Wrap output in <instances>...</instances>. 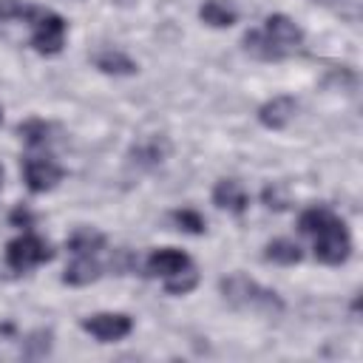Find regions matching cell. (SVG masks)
Returning a JSON list of instances; mask_svg holds the SVG:
<instances>
[{
    "label": "cell",
    "instance_id": "cell-1",
    "mask_svg": "<svg viewBox=\"0 0 363 363\" xmlns=\"http://www.w3.org/2000/svg\"><path fill=\"white\" fill-rule=\"evenodd\" d=\"M221 295L227 303H233L235 309H252V312H281L284 301L275 289L261 286L258 281H252L244 272H233L227 278L218 281Z\"/></svg>",
    "mask_w": 363,
    "mask_h": 363
},
{
    "label": "cell",
    "instance_id": "cell-2",
    "mask_svg": "<svg viewBox=\"0 0 363 363\" xmlns=\"http://www.w3.org/2000/svg\"><path fill=\"white\" fill-rule=\"evenodd\" d=\"M315 258L320 264H329V267H340L349 261L352 255V235L343 224L340 216H335L329 224H323L315 235Z\"/></svg>",
    "mask_w": 363,
    "mask_h": 363
},
{
    "label": "cell",
    "instance_id": "cell-3",
    "mask_svg": "<svg viewBox=\"0 0 363 363\" xmlns=\"http://www.w3.org/2000/svg\"><path fill=\"white\" fill-rule=\"evenodd\" d=\"M65 31H68V23L57 11L40 9L31 17V45H34V51H40L45 57L60 54L62 45H65Z\"/></svg>",
    "mask_w": 363,
    "mask_h": 363
},
{
    "label": "cell",
    "instance_id": "cell-4",
    "mask_svg": "<svg viewBox=\"0 0 363 363\" xmlns=\"http://www.w3.org/2000/svg\"><path fill=\"white\" fill-rule=\"evenodd\" d=\"M54 258V250L45 238L34 235V233H23L17 235L14 241L6 244V264L14 269V272H26L37 264H45Z\"/></svg>",
    "mask_w": 363,
    "mask_h": 363
},
{
    "label": "cell",
    "instance_id": "cell-5",
    "mask_svg": "<svg viewBox=\"0 0 363 363\" xmlns=\"http://www.w3.org/2000/svg\"><path fill=\"white\" fill-rule=\"evenodd\" d=\"M261 34L267 37V43H269V48L275 51L278 60L289 57V54L303 43L301 26H298L292 17H286V14H269V17L264 20Z\"/></svg>",
    "mask_w": 363,
    "mask_h": 363
},
{
    "label": "cell",
    "instance_id": "cell-6",
    "mask_svg": "<svg viewBox=\"0 0 363 363\" xmlns=\"http://www.w3.org/2000/svg\"><path fill=\"white\" fill-rule=\"evenodd\" d=\"M23 179H26V187L31 193H48L65 179V170L60 162H54L48 156H26L23 159Z\"/></svg>",
    "mask_w": 363,
    "mask_h": 363
},
{
    "label": "cell",
    "instance_id": "cell-7",
    "mask_svg": "<svg viewBox=\"0 0 363 363\" xmlns=\"http://www.w3.org/2000/svg\"><path fill=\"white\" fill-rule=\"evenodd\" d=\"M79 326L91 337H96L99 343H113V340H122L133 332V320L125 312H96V315L82 318Z\"/></svg>",
    "mask_w": 363,
    "mask_h": 363
},
{
    "label": "cell",
    "instance_id": "cell-8",
    "mask_svg": "<svg viewBox=\"0 0 363 363\" xmlns=\"http://www.w3.org/2000/svg\"><path fill=\"white\" fill-rule=\"evenodd\" d=\"M173 153V145L167 136H145V139H136L130 147H128V159L130 164L136 167H159L162 162H167Z\"/></svg>",
    "mask_w": 363,
    "mask_h": 363
},
{
    "label": "cell",
    "instance_id": "cell-9",
    "mask_svg": "<svg viewBox=\"0 0 363 363\" xmlns=\"http://www.w3.org/2000/svg\"><path fill=\"white\" fill-rule=\"evenodd\" d=\"M295 113H298L295 96L278 94V96L267 99V102L258 108V122H261L264 128H269V130H284V128L295 119Z\"/></svg>",
    "mask_w": 363,
    "mask_h": 363
},
{
    "label": "cell",
    "instance_id": "cell-10",
    "mask_svg": "<svg viewBox=\"0 0 363 363\" xmlns=\"http://www.w3.org/2000/svg\"><path fill=\"white\" fill-rule=\"evenodd\" d=\"M190 267V255L176 250V247H162V250H153L147 255V264H145V275H162V278H170L182 269Z\"/></svg>",
    "mask_w": 363,
    "mask_h": 363
},
{
    "label": "cell",
    "instance_id": "cell-11",
    "mask_svg": "<svg viewBox=\"0 0 363 363\" xmlns=\"http://www.w3.org/2000/svg\"><path fill=\"white\" fill-rule=\"evenodd\" d=\"M213 204L218 210L241 216L247 210V204H250V196H247V190H244V184L238 179H221L213 187Z\"/></svg>",
    "mask_w": 363,
    "mask_h": 363
},
{
    "label": "cell",
    "instance_id": "cell-12",
    "mask_svg": "<svg viewBox=\"0 0 363 363\" xmlns=\"http://www.w3.org/2000/svg\"><path fill=\"white\" fill-rule=\"evenodd\" d=\"M99 278H102V264L94 255H77L62 272V284L68 286H88Z\"/></svg>",
    "mask_w": 363,
    "mask_h": 363
},
{
    "label": "cell",
    "instance_id": "cell-13",
    "mask_svg": "<svg viewBox=\"0 0 363 363\" xmlns=\"http://www.w3.org/2000/svg\"><path fill=\"white\" fill-rule=\"evenodd\" d=\"M94 65L102 71V74H111V77H130L139 71L136 60H130L125 51L119 48H102L94 54Z\"/></svg>",
    "mask_w": 363,
    "mask_h": 363
},
{
    "label": "cell",
    "instance_id": "cell-14",
    "mask_svg": "<svg viewBox=\"0 0 363 363\" xmlns=\"http://www.w3.org/2000/svg\"><path fill=\"white\" fill-rule=\"evenodd\" d=\"M65 247L74 255H94L105 247V233H99L96 227H88V224L74 227V233L65 238Z\"/></svg>",
    "mask_w": 363,
    "mask_h": 363
},
{
    "label": "cell",
    "instance_id": "cell-15",
    "mask_svg": "<svg viewBox=\"0 0 363 363\" xmlns=\"http://www.w3.org/2000/svg\"><path fill=\"white\" fill-rule=\"evenodd\" d=\"M199 17L210 28H230V26H235L238 11L227 0H204L201 9H199Z\"/></svg>",
    "mask_w": 363,
    "mask_h": 363
},
{
    "label": "cell",
    "instance_id": "cell-16",
    "mask_svg": "<svg viewBox=\"0 0 363 363\" xmlns=\"http://www.w3.org/2000/svg\"><path fill=\"white\" fill-rule=\"evenodd\" d=\"M264 258L272 261V264H281V267H292V264H301L303 250L292 238H272L264 247Z\"/></svg>",
    "mask_w": 363,
    "mask_h": 363
},
{
    "label": "cell",
    "instance_id": "cell-17",
    "mask_svg": "<svg viewBox=\"0 0 363 363\" xmlns=\"http://www.w3.org/2000/svg\"><path fill=\"white\" fill-rule=\"evenodd\" d=\"M17 136L28 145V147H40V145H48L51 142V125L40 116H28L17 125Z\"/></svg>",
    "mask_w": 363,
    "mask_h": 363
},
{
    "label": "cell",
    "instance_id": "cell-18",
    "mask_svg": "<svg viewBox=\"0 0 363 363\" xmlns=\"http://www.w3.org/2000/svg\"><path fill=\"white\" fill-rule=\"evenodd\" d=\"M261 201H264L267 210H275V213L289 210V204H292L289 184H286V182H269V184H264V190H261Z\"/></svg>",
    "mask_w": 363,
    "mask_h": 363
},
{
    "label": "cell",
    "instance_id": "cell-19",
    "mask_svg": "<svg viewBox=\"0 0 363 363\" xmlns=\"http://www.w3.org/2000/svg\"><path fill=\"white\" fill-rule=\"evenodd\" d=\"M51 340H54L51 329H34V332L23 340V357H28V360L45 357V354L51 352Z\"/></svg>",
    "mask_w": 363,
    "mask_h": 363
},
{
    "label": "cell",
    "instance_id": "cell-20",
    "mask_svg": "<svg viewBox=\"0 0 363 363\" xmlns=\"http://www.w3.org/2000/svg\"><path fill=\"white\" fill-rule=\"evenodd\" d=\"M199 286V272L193 269V267H187V269H182V272H176V275H170V278H164V292L167 295H187V292H193Z\"/></svg>",
    "mask_w": 363,
    "mask_h": 363
},
{
    "label": "cell",
    "instance_id": "cell-21",
    "mask_svg": "<svg viewBox=\"0 0 363 363\" xmlns=\"http://www.w3.org/2000/svg\"><path fill=\"white\" fill-rule=\"evenodd\" d=\"M173 221L179 224V230H184V233H190V235H201V233L207 230L204 216H201L199 210H193V207H182V210H176V213H173Z\"/></svg>",
    "mask_w": 363,
    "mask_h": 363
},
{
    "label": "cell",
    "instance_id": "cell-22",
    "mask_svg": "<svg viewBox=\"0 0 363 363\" xmlns=\"http://www.w3.org/2000/svg\"><path fill=\"white\" fill-rule=\"evenodd\" d=\"M244 51L258 57V60H278L275 51L269 48V43H267V37L261 34V28H252V31L244 34Z\"/></svg>",
    "mask_w": 363,
    "mask_h": 363
},
{
    "label": "cell",
    "instance_id": "cell-23",
    "mask_svg": "<svg viewBox=\"0 0 363 363\" xmlns=\"http://www.w3.org/2000/svg\"><path fill=\"white\" fill-rule=\"evenodd\" d=\"M40 11V6L23 3V0H0V20H28Z\"/></svg>",
    "mask_w": 363,
    "mask_h": 363
},
{
    "label": "cell",
    "instance_id": "cell-24",
    "mask_svg": "<svg viewBox=\"0 0 363 363\" xmlns=\"http://www.w3.org/2000/svg\"><path fill=\"white\" fill-rule=\"evenodd\" d=\"M139 267V258L130 252V250H116L113 255H111V269L116 272V275H128V272H133Z\"/></svg>",
    "mask_w": 363,
    "mask_h": 363
},
{
    "label": "cell",
    "instance_id": "cell-25",
    "mask_svg": "<svg viewBox=\"0 0 363 363\" xmlns=\"http://www.w3.org/2000/svg\"><path fill=\"white\" fill-rule=\"evenodd\" d=\"M9 221H11V227H20V230H28V227H34V221H37V216L26 207V204H17L11 213H9Z\"/></svg>",
    "mask_w": 363,
    "mask_h": 363
},
{
    "label": "cell",
    "instance_id": "cell-26",
    "mask_svg": "<svg viewBox=\"0 0 363 363\" xmlns=\"http://www.w3.org/2000/svg\"><path fill=\"white\" fill-rule=\"evenodd\" d=\"M3 176H6V173H3V164H0V187H3Z\"/></svg>",
    "mask_w": 363,
    "mask_h": 363
},
{
    "label": "cell",
    "instance_id": "cell-27",
    "mask_svg": "<svg viewBox=\"0 0 363 363\" xmlns=\"http://www.w3.org/2000/svg\"><path fill=\"white\" fill-rule=\"evenodd\" d=\"M0 122H3V108H0Z\"/></svg>",
    "mask_w": 363,
    "mask_h": 363
}]
</instances>
